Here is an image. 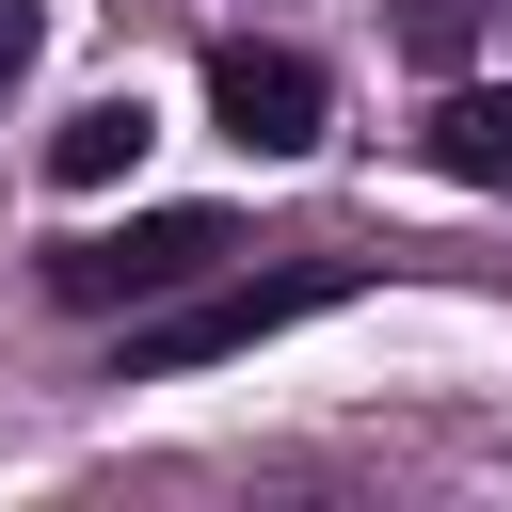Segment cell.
Masks as SVG:
<instances>
[{
    "mask_svg": "<svg viewBox=\"0 0 512 512\" xmlns=\"http://www.w3.org/2000/svg\"><path fill=\"white\" fill-rule=\"evenodd\" d=\"M320 304H352V256H288V272H208V288H176V304H128V336H112V384H176V368H208V352H256V336H288V320H320Z\"/></svg>",
    "mask_w": 512,
    "mask_h": 512,
    "instance_id": "obj_1",
    "label": "cell"
},
{
    "mask_svg": "<svg viewBox=\"0 0 512 512\" xmlns=\"http://www.w3.org/2000/svg\"><path fill=\"white\" fill-rule=\"evenodd\" d=\"M224 256H240V224H224V208H144V224H112V240H64V256H48V288H64L80 320H128V304L208 288Z\"/></svg>",
    "mask_w": 512,
    "mask_h": 512,
    "instance_id": "obj_2",
    "label": "cell"
},
{
    "mask_svg": "<svg viewBox=\"0 0 512 512\" xmlns=\"http://www.w3.org/2000/svg\"><path fill=\"white\" fill-rule=\"evenodd\" d=\"M208 112H224V144H240V160H304L336 96H320V64H304V48H208Z\"/></svg>",
    "mask_w": 512,
    "mask_h": 512,
    "instance_id": "obj_3",
    "label": "cell"
},
{
    "mask_svg": "<svg viewBox=\"0 0 512 512\" xmlns=\"http://www.w3.org/2000/svg\"><path fill=\"white\" fill-rule=\"evenodd\" d=\"M432 176L512 192V96H496V80H448V112H432Z\"/></svg>",
    "mask_w": 512,
    "mask_h": 512,
    "instance_id": "obj_4",
    "label": "cell"
},
{
    "mask_svg": "<svg viewBox=\"0 0 512 512\" xmlns=\"http://www.w3.org/2000/svg\"><path fill=\"white\" fill-rule=\"evenodd\" d=\"M128 160H144V96H80V112L48 128V176H64V192H112Z\"/></svg>",
    "mask_w": 512,
    "mask_h": 512,
    "instance_id": "obj_5",
    "label": "cell"
},
{
    "mask_svg": "<svg viewBox=\"0 0 512 512\" xmlns=\"http://www.w3.org/2000/svg\"><path fill=\"white\" fill-rule=\"evenodd\" d=\"M480 16H496V0H400V48H416V64H464Z\"/></svg>",
    "mask_w": 512,
    "mask_h": 512,
    "instance_id": "obj_6",
    "label": "cell"
},
{
    "mask_svg": "<svg viewBox=\"0 0 512 512\" xmlns=\"http://www.w3.org/2000/svg\"><path fill=\"white\" fill-rule=\"evenodd\" d=\"M32 48H48V0H0V96L32 80Z\"/></svg>",
    "mask_w": 512,
    "mask_h": 512,
    "instance_id": "obj_7",
    "label": "cell"
}]
</instances>
